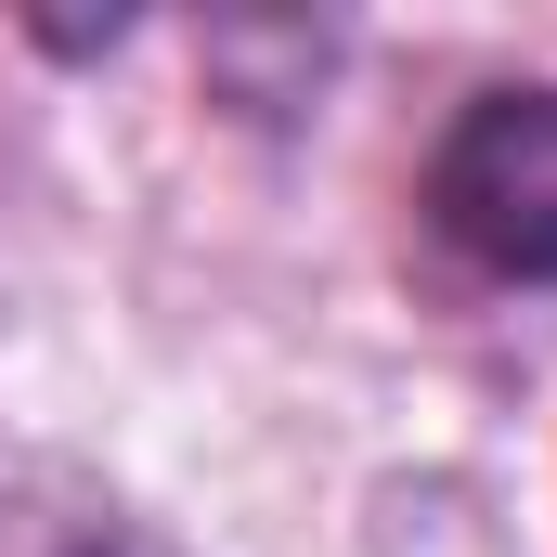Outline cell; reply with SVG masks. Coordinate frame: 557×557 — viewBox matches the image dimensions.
<instances>
[{"instance_id":"1","label":"cell","mask_w":557,"mask_h":557,"mask_svg":"<svg viewBox=\"0 0 557 557\" xmlns=\"http://www.w3.org/2000/svg\"><path fill=\"white\" fill-rule=\"evenodd\" d=\"M428 221L506 285H557V91H480L428 156Z\"/></svg>"},{"instance_id":"2","label":"cell","mask_w":557,"mask_h":557,"mask_svg":"<svg viewBox=\"0 0 557 557\" xmlns=\"http://www.w3.org/2000/svg\"><path fill=\"white\" fill-rule=\"evenodd\" d=\"M104 557H143V545H104Z\"/></svg>"}]
</instances>
